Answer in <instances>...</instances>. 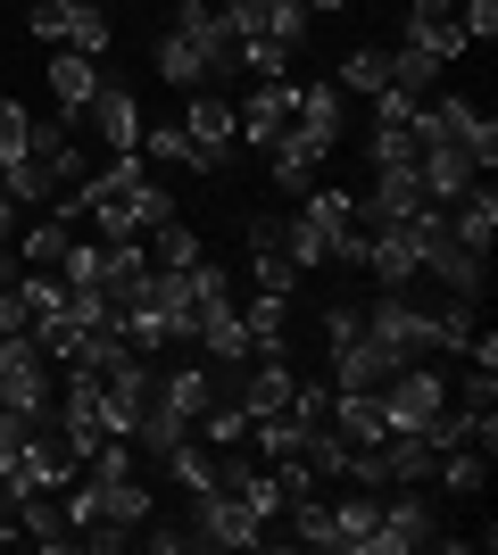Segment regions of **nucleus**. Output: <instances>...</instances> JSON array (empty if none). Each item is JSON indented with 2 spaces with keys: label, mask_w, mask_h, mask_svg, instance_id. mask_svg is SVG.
<instances>
[{
  "label": "nucleus",
  "mask_w": 498,
  "mask_h": 555,
  "mask_svg": "<svg viewBox=\"0 0 498 555\" xmlns=\"http://www.w3.org/2000/svg\"><path fill=\"white\" fill-rule=\"evenodd\" d=\"M191 547H266V522L250 514V498L241 489H225V481H208V489H191Z\"/></svg>",
  "instance_id": "nucleus-1"
},
{
  "label": "nucleus",
  "mask_w": 498,
  "mask_h": 555,
  "mask_svg": "<svg viewBox=\"0 0 498 555\" xmlns=\"http://www.w3.org/2000/svg\"><path fill=\"white\" fill-rule=\"evenodd\" d=\"M366 332H374L399 365H416V357H440V332H432V307L407 299V291H374V307H366Z\"/></svg>",
  "instance_id": "nucleus-2"
},
{
  "label": "nucleus",
  "mask_w": 498,
  "mask_h": 555,
  "mask_svg": "<svg viewBox=\"0 0 498 555\" xmlns=\"http://www.w3.org/2000/svg\"><path fill=\"white\" fill-rule=\"evenodd\" d=\"M50 398H59V365H50L25 332H0V406H17V415H50Z\"/></svg>",
  "instance_id": "nucleus-3"
},
{
  "label": "nucleus",
  "mask_w": 498,
  "mask_h": 555,
  "mask_svg": "<svg viewBox=\"0 0 498 555\" xmlns=\"http://www.w3.org/2000/svg\"><path fill=\"white\" fill-rule=\"evenodd\" d=\"M183 141H191V175H225V166L241 158L233 100H216V83H208V92H191V108H183Z\"/></svg>",
  "instance_id": "nucleus-4"
},
{
  "label": "nucleus",
  "mask_w": 498,
  "mask_h": 555,
  "mask_svg": "<svg viewBox=\"0 0 498 555\" xmlns=\"http://www.w3.org/2000/svg\"><path fill=\"white\" fill-rule=\"evenodd\" d=\"M399 498H382V522H374V539H366V555H416V547H432L440 539V514H432V498H424V481H391Z\"/></svg>",
  "instance_id": "nucleus-5"
},
{
  "label": "nucleus",
  "mask_w": 498,
  "mask_h": 555,
  "mask_svg": "<svg viewBox=\"0 0 498 555\" xmlns=\"http://www.w3.org/2000/svg\"><path fill=\"white\" fill-rule=\"evenodd\" d=\"M374 398H382V423H391V431H424V423L449 406V382H440L432 357H416V365H399Z\"/></svg>",
  "instance_id": "nucleus-6"
},
{
  "label": "nucleus",
  "mask_w": 498,
  "mask_h": 555,
  "mask_svg": "<svg viewBox=\"0 0 498 555\" xmlns=\"http://www.w3.org/2000/svg\"><path fill=\"white\" fill-rule=\"evenodd\" d=\"M291 141H308L316 158H332V150L349 141V92H341L332 75H316V83L291 92Z\"/></svg>",
  "instance_id": "nucleus-7"
},
{
  "label": "nucleus",
  "mask_w": 498,
  "mask_h": 555,
  "mask_svg": "<svg viewBox=\"0 0 498 555\" xmlns=\"http://www.w3.org/2000/svg\"><path fill=\"white\" fill-rule=\"evenodd\" d=\"M75 133H92V150H133L142 141V100H133V83L125 75H100V92H92V108L75 116Z\"/></svg>",
  "instance_id": "nucleus-8"
},
{
  "label": "nucleus",
  "mask_w": 498,
  "mask_h": 555,
  "mask_svg": "<svg viewBox=\"0 0 498 555\" xmlns=\"http://www.w3.org/2000/svg\"><path fill=\"white\" fill-rule=\"evenodd\" d=\"M391 373H399V357H391V348H382L366 324L332 340V390H382Z\"/></svg>",
  "instance_id": "nucleus-9"
},
{
  "label": "nucleus",
  "mask_w": 498,
  "mask_h": 555,
  "mask_svg": "<svg viewBox=\"0 0 498 555\" xmlns=\"http://www.w3.org/2000/svg\"><path fill=\"white\" fill-rule=\"evenodd\" d=\"M150 75H158V83H175V92H208V83H216V59L191 42V34L158 25V42H150Z\"/></svg>",
  "instance_id": "nucleus-10"
},
{
  "label": "nucleus",
  "mask_w": 498,
  "mask_h": 555,
  "mask_svg": "<svg viewBox=\"0 0 498 555\" xmlns=\"http://www.w3.org/2000/svg\"><path fill=\"white\" fill-rule=\"evenodd\" d=\"M291 92H299V83L283 75V83H258V92H250V100L233 108V125H241V150H274V141L291 133Z\"/></svg>",
  "instance_id": "nucleus-11"
},
{
  "label": "nucleus",
  "mask_w": 498,
  "mask_h": 555,
  "mask_svg": "<svg viewBox=\"0 0 498 555\" xmlns=\"http://www.w3.org/2000/svg\"><path fill=\"white\" fill-rule=\"evenodd\" d=\"M407 42H416V50H432L440 67L474 50V42H465V25H457V0H407Z\"/></svg>",
  "instance_id": "nucleus-12"
},
{
  "label": "nucleus",
  "mask_w": 498,
  "mask_h": 555,
  "mask_svg": "<svg viewBox=\"0 0 498 555\" xmlns=\"http://www.w3.org/2000/svg\"><path fill=\"white\" fill-rule=\"evenodd\" d=\"M100 59H84V50H50V108L59 116H84L92 108V92H100Z\"/></svg>",
  "instance_id": "nucleus-13"
},
{
  "label": "nucleus",
  "mask_w": 498,
  "mask_h": 555,
  "mask_svg": "<svg viewBox=\"0 0 498 555\" xmlns=\"http://www.w3.org/2000/svg\"><path fill=\"white\" fill-rule=\"evenodd\" d=\"M374 464H382V481H432V473H440V448H432L424 431H382Z\"/></svg>",
  "instance_id": "nucleus-14"
},
{
  "label": "nucleus",
  "mask_w": 498,
  "mask_h": 555,
  "mask_svg": "<svg viewBox=\"0 0 498 555\" xmlns=\"http://www.w3.org/2000/svg\"><path fill=\"white\" fill-rule=\"evenodd\" d=\"M374 522H382V498H374V489H357V481H341V498H332V547L366 555Z\"/></svg>",
  "instance_id": "nucleus-15"
},
{
  "label": "nucleus",
  "mask_w": 498,
  "mask_h": 555,
  "mask_svg": "<svg viewBox=\"0 0 498 555\" xmlns=\"http://www.w3.org/2000/svg\"><path fill=\"white\" fill-rule=\"evenodd\" d=\"M158 398H166L183 423H200L216 398H225V382H216V365H175V373H158Z\"/></svg>",
  "instance_id": "nucleus-16"
},
{
  "label": "nucleus",
  "mask_w": 498,
  "mask_h": 555,
  "mask_svg": "<svg viewBox=\"0 0 498 555\" xmlns=\"http://www.w3.org/2000/svg\"><path fill=\"white\" fill-rule=\"evenodd\" d=\"M332 431L349 448H382V431H391V423H382V398L374 390H332Z\"/></svg>",
  "instance_id": "nucleus-17"
},
{
  "label": "nucleus",
  "mask_w": 498,
  "mask_h": 555,
  "mask_svg": "<svg viewBox=\"0 0 498 555\" xmlns=\"http://www.w3.org/2000/svg\"><path fill=\"white\" fill-rule=\"evenodd\" d=\"M266 166H274V191H283V199H308L316 183H324V158H316L308 141H274V150H266Z\"/></svg>",
  "instance_id": "nucleus-18"
},
{
  "label": "nucleus",
  "mask_w": 498,
  "mask_h": 555,
  "mask_svg": "<svg viewBox=\"0 0 498 555\" xmlns=\"http://www.w3.org/2000/svg\"><path fill=\"white\" fill-rule=\"evenodd\" d=\"M291 299L283 291H258V299L241 307V332H250V357H283V340H291Z\"/></svg>",
  "instance_id": "nucleus-19"
},
{
  "label": "nucleus",
  "mask_w": 498,
  "mask_h": 555,
  "mask_svg": "<svg viewBox=\"0 0 498 555\" xmlns=\"http://www.w3.org/2000/svg\"><path fill=\"white\" fill-rule=\"evenodd\" d=\"M332 83H341L349 100H374L382 83H391V50H382V42H349V59L332 67Z\"/></svg>",
  "instance_id": "nucleus-20"
},
{
  "label": "nucleus",
  "mask_w": 498,
  "mask_h": 555,
  "mask_svg": "<svg viewBox=\"0 0 498 555\" xmlns=\"http://www.w3.org/2000/svg\"><path fill=\"white\" fill-rule=\"evenodd\" d=\"M142 249H150V266H166V274H183V266H200V257H208V249H200V232H191L183 216L150 224V232H142Z\"/></svg>",
  "instance_id": "nucleus-21"
},
{
  "label": "nucleus",
  "mask_w": 498,
  "mask_h": 555,
  "mask_svg": "<svg viewBox=\"0 0 498 555\" xmlns=\"http://www.w3.org/2000/svg\"><path fill=\"white\" fill-rule=\"evenodd\" d=\"M440 75H449V67H440L432 50H416V42H399V50H391V83H399V92L432 100V92H440Z\"/></svg>",
  "instance_id": "nucleus-22"
},
{
  "label": "nucleus",
  "mask_w": 498,
  "mask_h": 555,
  "mask_svg": "<svg viewBox=\"0 0 498 555\" xmlns=\"http://www.w3.org/2000/svg\"><path fill=\"white\" fill-rule=\"evenodd\" d=\"M67 241H75V224L42 208L34 224H25V241H17V266H59V249H67Z\"/></svg>",
  "instance_id": "nucleus-23"
},
{
  "label": "nucleus",
  "mask_w": 498,
  "mask_h": 555,
  "mask_svg": "<svg viewBox=\"0 0 498 555\" xmlns=\"http://www.w3.org/2000/svg\"><path fill=\"white\" fill-rule=\"evenodd\" d=\"M183 431H191V423H183V415H175V406H166V398H158V390H150V406H142V423H133V448H150V456H166V448L183 440Z\"/></svg>",
  "instance_id": "nucleus-24"
},
{
  "label": "nucleus",
  "mask_w": 498,
  "mask_h": 555,
  "mask_svg": "<svg viewBox=\"0 0 498 555\" xmlns=\"http://www.w3.org/2000/svg\"><path fill=\"white\" fill-rule=\"evenodd\" d=\"M308 34H316V17L299 9V0H266V42H283L291 59L308 50Z\"/></svg>",
  "instance_id": "nucleus-25"
},
{
  "label": "nucleus",
  "mask_w": 498,
  "mask_h": 555,
  "mask_svg": "<svg viewBox=\"0 0 498 555\" xmlns=\"http://www.w3.org/2000/svg\"><path fill=\"white\" fill-rule=\"evenodd\" d=\"M108 42H117L108 9H67V50H84V59H108Z\"/></svg>",
  "instance_id": "nucleus-26"
},
{
  "label": "nucleus",
  "mask_w": 498,
  "mask_h": 555,
  "mask_svg": "<svg viewBox=\"0 0 498 555\" xmlns=\"http://www.w3.org/2000/svg\"><path fill=\"white\" fill-rule=\"evenodd\" d=\"M191 431H200L208 448H250V415H241L233 398H216V406H208L200 423H191Z\"/></svg>",
  "instance_id": "nucleus-27"
},
{
  "label": "nucleus",
  "mask_w": 498,
  "mask_h": 555,
  "mask_svg": "<svg viewBox=\"0 0 498 555\" xmlns=\"http://www.w3.org/2000/svg\"><path fill=\"white\" fill-rule=\"evenodd\" d=\"M283 257H291V266H332V241H324L299 208H291V216H283Z\"/></svg>",
  "instance_id": "nucleus-28"
},
{
  "label": "nucleus",
  "mask_w": 498,
  "mask_h": 555,
  "mask_svg": "<svg viewBox=\"0 0 498 555\" xmlns=\"http://www.w3.org/2000/svg\"><path fill=\"white\" fill-rule=\"evenodd\" d=\"M133 150H142V166H183V175H191V141H183V125H142V141H133Z\"/></svg>",
  "instance_id": "nucleus-29"
},
{
  "label": "nucleus",
  "mask_w": 498,
  "mask_h": 555,
  "mask_svg": "<svg viewBox=\"0 0 498 555\" xmlns=\"http://www.w3.org/2000/svg\"><path fill=\"white\" fill-rule=\"evenodd\" d=\"M25 141H34V108L0 92V166H9V158H25Z\"/></svg>",
  "instance_id": "nucleus-30"
},
{
  "label": "nucleus",
  "mask_w": 498,
  "mask_h": 555,
  "mask_svg": "<svg viewBox=\"0 0 498 555\" xmlns=\"http://www.w3.org/2000/svg\"><path fill=\"white\" fill-rule=\"evenodd\" d=\"M25 34L42 50H67V9H59V0H34V9H25Z\"/></svg>",
  "instance_id": "nucleus-31"
},
{
  "label": "nucleus",
  "mask_w": 498,
  "mask_h": 555,
  "mask_svg": "<svg viewBox=\"0 0 498 555\" xmlns=\"http://www.w3.org/2000/svg\"><path fill=\"white\" fill-rule=\"evenodd\" d=\"M457 25H465V42H490L498 34V0H457Z\"/></svg>",
  "instance_id": "nucleus-32"
},
{
  "label": "nucleus",
  "mask_w": 498,
  "mask_h": 555,
  "mask_svg": "<svg viewBox=\"0 0 498 555\" xmlns=\"http://www.w3.org/2000/svg\"><path fill=\"white\" fill-rule=\"evenodd\" d=\"M291 274H299V266H291L283 249H274V257H250V282H258V291H283V299H291Z\"/></svg>",
  "instance_id": "nucleus-33"
},
{
  "label": "nucleus",
  "mask_w": 498,
  "mask_h": 555,
  "mask_svg": "<svg viewBox=\"0 0 498 555\" xmlns=\"http://www.w3.org/2000/svg\"><path fill=\"white\" fill-rule=\"evenodd\" d=\"M142 539H150L158 555H183V547H191V522H158V514H150V522H142Z\"/></svg>",
  "instance_id": "nucleus-34"
},
{
  "label": "nucleus",
  "mask_w": 498,
  "mask_h": 555,
  "mask_svg": "<svg viewBox=\"0 0 498 555\" xmlns=\"http://www.w3.org/2000/svg\"><path fill=\"white\" fill-rule=\"evenodd\" d=\"M283 249V216H250V257H274Z\"/></svg>",
  "instance_id": "nucleus-35"
},
{
  "label": "nucleus",
  "mask_w": 498,
  "mask_h": 555,
  "mask_svg": "<svg viewBox=\"0 0 498 555\" xmlns=\"http://www.w3.org/2000/svg\"><path fill=\"white\" fill-rule=\"evenodd\" d=\"M9 241H17V199L0 191V249H9Z\"/></svg>",
  "instance_id": "nucleus-36"
},
{
  "label": "nucleus",
  "mask_w": 498,
  "mask_h": 555,
  "mask_svg": "<svg viewBox=\"0 0 498 555\" xmlns=\"http://www.w3.org/2000/svg\"><path fill=\"white\" fill-rule=\"evenodd\" d=\"M299 9H308V17H341V9H349V0H299Z\"/></svg>",
  "instance_id": "nucleus-37"
},
{
  "label": "nucleus",
  "mask_w": 498,
  "mask_h": 555,
  "mask_svg": "<svg viewBox=\"0 0 498 555\" xmlns=\"http://www.w3.org/2000/svg\"><path fill=\"white\" fill-rule=\"evenodd\" d=\"M59 9H108V0H59Z\"/></svg>",
  "instance_id": "nucleus-38"
},
{
  "label": "nucleus",
  "mask_w": 498,
  "mask_h": 555,
  "mask_svg": "<svg viewBox=\"0 0 498 555\" xmlns=\"http://www.w3.org/2000/svg\"><path fill=\"white\" fill-rule=\"evenodd\" d=\"M0 539H17V522H9V514H0Z\"/></svg>",
  "instance_id": "nucleus-39"
},
{
  "label": "nucleus",
  "mask_w": 498,
  "mask_h": 555,
  "mask_svg": "<svg viewBox=\"0 0 498 555\" xmlns=\"http://www.w3.org/2000/svg\"><path fill=\"white\" fill-rule=\"evenodd\" d=\"M142 9H150V0H142Z\"/></svg>",
  "instance_id": "nucleus-40"
}]
</instances>
